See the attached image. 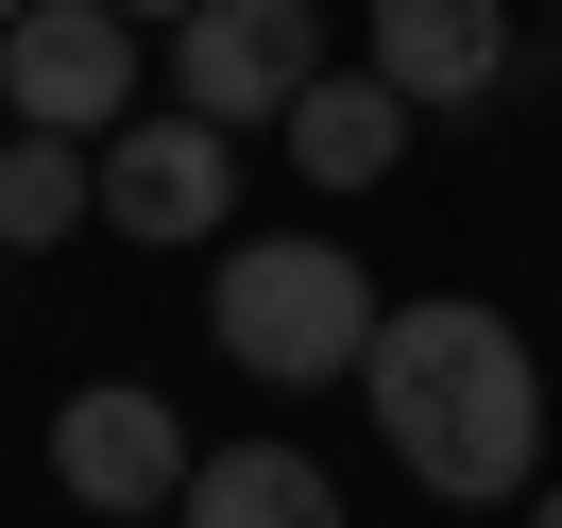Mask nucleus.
Returning <instances> with one entry per match:
<instances>
[{
	"mask_svg": "<svg viewBox=\"0 0 562 528\" xmlns=\"http://www.w3.org/2000/svg\"><path fill=\"white\" fill-rule=\"evenodd\" d=\"M358 409L392 426V460H409L443 512H494V494L546 478V375H528L512 307H477V290L392 307L375 358H358Z\"/></svg>",
	"mask_w": 562,
	"mask_h": 528,
	"instance_id": "nucleus-1",
	"label": "nucleus"
},
{
	"mask_svg": "<svg viewBox=\"0 0 562 528\" xmlns=\"http://www.w3.org/2000/svg\"><path fill=\"white\" fill-rule=\"evenodd\" d=\"M205 324H222V358H239V375L324 392V375H358V358H375L392 307H375V273H358L341 239H222Z\"/></svg>",
	"mask_w": 562,
	"mask_h": 528,
	"instance_id": "nucleus-2",
	"label": "nucleus"
},
{
	"mask_svg": "<svg viewBox=\"0 0 562 528\" xmlns=\"http://www.w3.org/2000/svg\"><path fill=\"white\" fill-rule=\"evenodd\" d=\"M324 86V0H205V18H171V103L188 120H290Z\"/></svg>",
	"mask_w": 562,
	"mask_h": 528,
	"instance_id": "nucleus-3",
	"label": "nucleus"
},
{
	"mask_svg": "<svg viewBox=\"0 0 562 528\" xmlns=\"http://www.w3.org/2000/svg\"><path fill=\"white\" fill-rule=\"evenodd\" d=\"M0 103H18V137H120L137 120V18L120 0H35L0 35Z\"/></svg>",
	"mask_w": 562,
	"mask_h": 528,
	"instance_id": "nucleus-4",
	"label": "nucleus"
},
{
	"mask_svg": "<svg viewBox=\"0 0 562 528\" xmlns=\"http://www.w3.org/2000/svg\"><path fill=\"white\" fill-rule=\"evenodd\" d=\"M222 205H239V137L222 120H120L103 137V222L120 239H154V256H188V239H222Z\"/></svg>",
	"mask_w": 562,
	"mask_h": 528,
	"instance_id": "nucleus-5",
	"label": "nucleus"
},
{
	"mask_svg": "<svg viewBox=\"0 0 562 528\" xmlns=\"http://www.w3.org/2000/svg\"><path fill=\"white\" fill-rule=\"evenodd\" d=\"M52 494H86V512H154V494H188V409L171 392H137V375H103V392H69L52 409Z\"/></svg>",
	"mask_w": 562,
	"mask_h": 528,
	"instance_id": "nucleus-6",
	"label": "nucleus"
},
{
	"mask_svg": "<svg viewBox=\"0 0 562 528\" xmlns=\"http://www.w3.org/2000/svg\"><path fill=\"white\" fill-rule=\"evenodd\" d=\"M375 69L409 103H494L512 86V0H375Z\"/></svg>",
	"mask_w": 562,
	"mask_h": 528,
	"instance_id": "nucleus-7",
	"label": "nucleus"
},
{
	"mask_svg": "<svg viewBox=\"0 0 562 528\" xmlns=\"http://www.w3.org/2000/svg\"><path fill=\"white\" fill-rule=\"evenodd\" d=\"M273 137H290V171H307V188H375L392 154H409V86H392V69H324Z\"/></svg>",
	"mask_w": 562,
	"mask_h": 528,
	"instance_id": "nucleus-8",
	"label": "nucleus"
},
{
	"mask_svg": "<svg viewBox=\"0 0 562 528\" xmlns=\"http://www.w3.org/2000/svg\"><path fill=\"white\" fill-rule=\"evenodd\" d=\"M188 528H341V478L307 443H205L188 460Z\"/></svg>",
	"mask_w": 562,
	"mask_h": 528,
	"instance_id": "nucleus-9",
	"label": "nucleus"
},
{
	"mask_svg": "<svg viewBox=\"0 0 562 528\" xmlns=\"http://www.w3.org/2000/svg\"><path fill=\"white\" fill-rule=\"evenodd\" d=\"M103 222V137H0V256Z\"/></svg>",
	"mask_w": 562,
	"mask_h": 528,
	"instance_id": "nucleus-10",
	"label": "nucleus"
},
{
	"mask_svg": "<svg viewBox=\"0 0 562 528\" xmlns=\"http://www.w3.org/2000/svg\"><path fill=\"white\" fill-rule=\"evenodd\" d=\"M120 18H137V35H171V18H205V0H120Z\"/></svg>",
	"mask_w": 562,
	"mask_h": 528,
	"instance_id": "nucleus-11",
	"label": "nucleus"
},
{
	"mask_svg": "<svg viewBox=\"0 0 562 528\" xmlns=\"http://www.w3.org/2000/svg\"><path fill=\"white\" fill-rule=\"evenodd\" d=\"M528 528H562V494H528Z\"/></svg>",
	"mask_w": 562,
	"mask_h": 528,
	"instance_id": "nucleus-12",
	"label": "nucleus"
},
{
	"mask_svg": "<svg viewBox=\"0 0 562 528\" xmlns=\"http://www.w3.org/2000/svg\"><path fill=\"white\" fill-rule=\"evenodd\" d=\"M18 18H35V0H0V35H18Z\"/></svg>",
	"mask_w": 562,
	"mask_h": 528,
	"instance_id": "nucleus-13",
	"label": "nucleus"
},
{
	"mask_svg": "<svg viewBox=\"0 0 562 528\" xmlns=\"http://www.w3.org/2000/svg\"><path fill=\"white\" fill-rule=\"evenodd\" d=\"M120 528H154V512H120Z\"/></svg>",
	"mask_w": 562,
	"mask_h": 528,
	"instance_id": "nucleus-14",
	"label": "nucleus"
}]
</instances>
